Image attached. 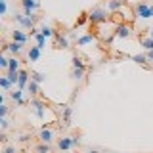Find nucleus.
Listing matches in <instances>:
<instances>
[{
	"mask_svg": "<svg viewBox=\"0 0 153 153\" xmlns=\"http://www.w3.org/2000/svg\"><path fill=\"white\" fill-rule=\"evenodd\" d=\"M38 140H40V143H50L52 140H54V132L50 130V128H42L40 134H38Z\"/></svg>",
	"mask_w": 153,
	"mask_h": 153,
	"instance_id": "nucleus-12",
	"label": "nucleus"
},
{
	"mask_svg": "<svg viewBox=\"0 0 153 153\" xmlns=\"http://www.w3.org/2000/svg\"><path fill=\"white\" fill-rule=\"evenodd\" d=\"M6 115H8V105L0 103V119H6Z\"/></svg>",
	"mask_w": 153,
	"mask_h": 153,
	"instance_id": "nucleus-31",
	"label": "nucleus"
},
{
	"mask_svg": "<svg viewBox=\"0 0 153 153\" xmlns=\"http://www.w3.org/2000/svg\"><path fill=\"white\" fill-rule=\"evenodd\" d=\"M0 130H2V132L8 130V121H6V119H0Z\"/></svg>",
	"mask_w": 153,
	"mask_h": 153,
	"instance_id": "nucleus-33",
	"label": "nucleus"
},
{
	"mask_svg": "<svg viewBox=\"0 0 153 153\" xmlns=\"http://www.w3.org/2000/svg\"><path fill=\"white\" fill-rule=\"evenodd\" d=\"M124 2H126V0H107L105 10H107V12H119V10L124 6Z\"/></svg>",
	"mask_w": 153,
	"mask_h": 153,
	"instance_id": "nucleus-15",
	"label": "nucleus"
},
{
	"mask_svg": "<svg viewBox=\"0 0 153 153\" xmlns=\"http://www.w3.org/2000/svg\"><path fill=\"white\" fill-rule=\"evenodd\" d=\"M0 86L4 88V92H12V86H13V84L10 82V79L4 75V76H0Z\"/></svg>",
	"mask_w": 153,
	"mask_h": 153,
	"instance_id": "nucleus-19",
	"label": "nucleus"
},
{
	"mask_svg": "<svg viewBox=\"0 0 153 153\" xmlns=\"http://www.w3.org/2000/svg\"><path fill=\"white\" fill-rule=\"evenodd\" d=\"M130 59H132V61H136L138 65H142V67H146V69H149V65L146 63V61H149V59H147V56H146V54H136V56H132Z\"/></svg>",
	"mask_w": 153,
	"mask_h": 153,
	"instance_id": "nucleus-17",
	"label": "nucleus"
},
{
	"mask_svg": "<svg viewBox=\"0 0 153 153\" xmlns=\"http://www.w3.org/2000/svg\"><path fill=\"white\" fill-rule=\"evenodd\" d=\"M25 92H29L33 96V98H35V96L38 94V82H35V80H31V82H29V86H27V90Z\"/></svg>",
	"mask_w": 153,
	"mask_h": 153,
	"instance_id": "nucleus-21",
	"label": "nucleus"
},
{
	"mask_svg": "<svg viewBox=\"0 0 153 153\" xmlns=\"http://www.w3.org/2000/svg\"><path fill=\"white\" fill-rule=\"evenodd\" d=\"M149 65H151V67H153V59H149Z\"/></svg>",
	"mask_w": 153,
	"mask_h": 153,
	"instance_id": "nucleus-37",
	"label": "nucleus"
},
{
	"mask_svg": "<svg viewBox=\"0 0 153 153\" xmlns=\"http://www.w3.org/2000/svg\"><path fill=\"white\" fill-rule=\"evenodd\" d=\"M36 153H52L50 143H38V146H36Z\"/></svg>",
	"mask_w": 153,
	"mask_h": 153,
	"instance_id": "nucleus-26",
	"label": "nucleus"
},
{
	"mask_svg": "<svg viewBox=\"0 0 153 153\" xmlns=\"http://www.w3.org/2000/svg\"><path fill=\"white\" fill-rule=\"evenodd\" d=\"M79 143H80V140L76 136H63V138L57 140V149L59 151H69V149H73V147H76Z\"/></svg>",
	"mask_w": 153,
	"mask_h": 153,
	"instance_id": "nucleus-4",
	"label": "nucleus"
},
{
	"mask_svg": "<svg viewBox=\"0 0 153 153\" xmlns=\"http://www.w3.org/2000/svg\"><path fill=\"white\" fill-rule=\"evenodd\" d=\"M29 140H31V134H21V136L17 138L19 143H25V142H29Z\"/></svg>",
	"mask_w": 153,
	"mask_h": 153,
	"instance_id": "nucleus-32",
	"label": "nucleus"
},
{
	"mask_svg": "<svg viewBox=\"0 0 153 153\" xmlns=\"http://www.w3.org/2000/svg\"><path fill=\"white\" fill-rule=\"evenodd\" d=\"M13 19L21 25V29L23 31H33V29L36 27V19H38V16L35 13V16H25V13H16L13 16Z\"/></svg>",
	"mask_w": 153,
	"mask_h": 153,
	"instance_id": "nucleus-2",
	"label": "nucleus"
},
{
	"mask_svg": "<svg viewBox=\"0 0 153 153\" xmlns=\"http://www.w3.org/2000/svg\"><path fill=\"white\" fill-rule=\"evenodd\" d=\"M19 67H21V63H19V59L17 57H10V67H8V71H12V73H19Z\"/></svg>",
	"mask_w": 153,
	"mask_h": 153,
	"instance_id": "nucleus-18",
	"label": "nucleus"
},
{
	"mask_svg": "<svg viewBox=\"0 0 153 153\" xmlns=\"http://www.w3.org/2000/svg\"><path fill=\"white\" fill-rule=\"evenodd\" d=\"M31 107H33V111H35V115L38 119H44V115H46V105L44 102H40V100H36V98H31Z\"/></svg>",
	"mask_w": 153,
	"mask_h": 153,
	"instance_id": "nucleus-5",
	"label": "nucleus"
},
{
	"mask_svg": "<svg viewBox=\"0 0 153 153\" xmlns=\"http://www.w3.org/2000/svg\"><path fill=\"white\" fill-rule=\"evenodd\" d=\"M73 67H76V69H84V63H82V57L80 56H73Z\"/></svg>",
	"mask_w": 153,
	"mask_h": 153,
	"instance_id": "nucleus-28",
	"label": "nucleus"
},
{
	"mask_svg": "<svg viewBox=\"0 0 153 153\" xmlns=\"http://www.w3.org/2000/svg\"><path fill=\"white\" fill-rule=\"evenodd\" d=\"M86 16H88V21L92 25H100V23L107 21V10L105 8H92Z\"/></svg>",
	"mask_w": 153,
	"mask_h": 153,
	"instance_id": "nucleus-3",
	"label": "nucleus"
},
{
	"mask_svg": "<svg viewBox=\"0 0 153 153\" xmlns=\"http://www.w3.org/2000/svg\"><path fill=\"white\" fill-rule=\"evenodd\" d=\"M147 36H149V38H153V27L149 29V35H147Z\"/></svg>",
	"mask_w": 153,
	"mask_h": 153,
	"instance_id": "nucleus-35",
	"label": "nucleus"
},
{
	"mask_svg": "<svg viewBox=\"0 0 153 153\" xmlns=\"http://www.w3.org/2000/svg\"><path fill=\"white\" fill-rule=\"evenodd\" d=\"M29 82H31V75H29V71L21 69V71H19V82H17V88H19V90H27Z\"/></svg>",
	"mask_w": 153,
	"mask_h": 153,
	"instance_id": "nucleus-8",
	"label": "nucleus"
},
{
	"mask_svg": "<svg viewBox=\"0 0 153 153\" xmlns=\"http://www.w3.org/2000/svg\"><path fill=\"white\" fill-rule=\"evenodd\" d=\"M142 46L146 48L147 52H153V38H149V36H143V38H142Z\"/></svg>",
	"mask_w": 153,
	"mask_h": 153,
	"instance_id": "nucleus-24",
	"label": "nucleus"
},
{
	"mask_svg": "<svg viewBox=\"0 0 153 153\" xmlns=\"http://www.w3.org/2000/svg\"><path fill=\"white\" fill-rule=\"evenodd\" d=\"M61 153H69V151H61Z\"/></svg>",
	"mask_w": 153,
	"mask_h": 153,
	"instance_id": "nucleus-38",
	"label": "nucleus"
},
{
	"mask_svg": "<svg viewBox=\"0 0 153 153\" xmlns=\"http://www.w3.org/2000/svg\"><path fill=\"white\" fill-rule=\"evenodd\" d=\"M134 16L140 21H147L153 19V2H138L134 6Z\"/></svg>",
	"mask_w": 153,
	"mask_h": 153,
	"instance_id": "nucleus-1",
	"label": "nucleus"
},
{
	"mask_svg": "<svg viewBox=\"0 0 153 153\" xmlns=\"http://www.w3.org/2000/svg\"><path fill=\"white\" fill-rule=\"evenodd\" d=\"M40 33H42V35H44L46 38L56 36V31H54V29H52L50 25H42V27H40Z\"/></svg>",
	"mask_w": 153,
	"mask_h": 153,
	"instance_id": "nucleus-20",
	"label": "nucleus"
},
{
	"mask_svg": "<svg viewBox=\"0 0 153 153\" xmlns=\"http://www.w3.org/2000/svg\"><path fill=\"white\" fill-rule=\"evenodd\" d=\"M94 40H96V36L92 35V33H86V35H80V36H76L75 44H76V46H86V44H92Z\"/></svg>",
	"mask_w": 153,
	"mask_h": 153,
	"instance_id": "nucleus-10",
	"label": "nucleus"
},
{
	"mask_svg": "<svg viewBox=\"0 0 153 153\" xmlns=\"http://www.w3.org/2000/svg\"><path fill=\"white\" fill-rule=\"evenodd\" d=\"M23 92H25V90H12V92H10V96H12V100L13 102H16L17 105H23V102H25V100H23Z\"/></svg>",
	"mask_w": 153,
	"mask_h": 153,
	"instance_id": "nucleus-16",
	"label": "nucleus"
},
{
	"mask_svg": "<svg viewBox=\"0 0 153 153\" xmlns=\"http://www.w3.org/2000/svg\"><path fill=\"white\" fill-rule=\"evenodd\" d=\"M40 54H42V50L38 46H31V48H29V52H27V57H29L31 63H35V61L40 59Z\"/></svg>",
	"mask_w": 153,
	"mask_h": 153,
	"instance_id": "nucleus-13",
	"label": "nucleus"
},
{
	"mask_svg": "<svg viewBox=\"0 0 153 153\" xmlns=\"http://www.w3.org/2000/svg\"><path fill=\"white\" fill-rule=\"evenodd\" d=\"M35 40H36V46H38V48H40V50H42V48H44V46H46V36H44V35H42V33H40V31H38V33H36V35H35Z\"/></svg>",
	"mask_w": 153,
	"mask_h": 153,
	"instance_id": "nucleus-22",
	"label": "nucleus"
},
{
	"mask_svg": "<svg viewBox=\"0 0 153 153\" xmlns=\"http://www.w3.org/2000/svg\"><path fill=\"white\" fill-rule=\"evenodd\" d=\"M31 80H35V82H44L46 80V73H38V71H35V73H31Z\"/></svg>",
	"mask_w": 153,
	"mask_h": 153,
	"instance_id": "nucleus-23",
	"label": "nucleus"
},
{
	"mask_svg": "<svg viewBox=\"0 0 153 153\" xmlns=\"http://www.w3.org/2000/svg\"><path fill=\"white\" fill-rule=\"evenodd\" d=\"M6 76L10 79V82H12L13 86H17V82H19V73H12V71H8Z\"/></svg>",
	"mask_w": 153,
	"mask_h": 153,
	"instance_id": "nucleus-27",
	"label": "nucleus"
},
{
	"mask_svg": "<svg viewBox=\"0 0 153 153\" xmlns=\"http://www.w3.org/2000/svg\"><path fill=\"white\" fill-rule=\"evenodd\" d=\"M71 76H73L75 80H82L84 79V69H76V67H73V73H71Z\"/></svg>",
	"mask_w": 153,
	"mask_h": 153,
	"instance_id": "nucleus-25",
	"label": "nucleus"
},
{
	"mask_svg": "<svg viewBox=\"0 0 153 153\" xmlns=\"http://www.w3.org/2000/svg\"><path fill=\"white\" fill-rule=\"evenodd\" d=\"M115 36H119V38H128V36H132V27L126 25V23L117 25V29H115Z\"/></svg>",
	"mask_w": 153,
	"mask_h": 153,
	"instance_id": "nucleus-7",
	"label": "nucleus"
},
{
	"mask_svg": "<svg viewBox=\"0 0 153 153\" xmlns=\"http://www.w3.org/2000/svg\"><path fill=\"white\" fill-rule=\"evenodd\" d=\"M88 153H100V151H96V149H90V151H88Z\"/></svg>",
	"mask_w": 153,
	"mask_h": 153,
	"instance_id": "nucleus-36",
	"label": "nucleus"
},
{
	"mask_svg": "<svg viewBox=\"0 0 153 153\" xmlns=\"http://www.w3.org/2000/svg\"><path fill=\"white\" fill-rule=\"evenodd\" d=\"M2 153H17V149H16V146H6Z\"/></svg>",
	"mask_w": 153,
	"mask_h": 153,
	"instance_id": "nucleus-34",
	"label": "nucleus"
},
{
	"mask_svg": "<svg viewBox=\"0 0 153 153\" xmlns=\"http://www.w3.org/2000/svg\"><path fill=\"white\" fill-rule=\"evenodd\" d=\"M21 8L25 16H35L38 10V0H21Z\"/></svg>",
	"mask_w": 153,
	"mask_h": 153,
	"instance_id": "nucleus-6",
	"label": "nucleus"
},
{
	"mask_svg": "<svg viewBox=\"0 0 153 153\" xmlns=\"http://www.w3.org/2000/svg\"><path fill=\"white\" fill-rule=\"evenodd\" d=\"M12 38H13V42H19V44H23V46H25L27 40H29V38H27V33L23 31V29H16V31L12 33Z\"/></svg>",
	"mask_w": 153,
	"mask_h": 153,
	"instance_id": "nucleus-9",
	"label": "nucleus"
},
{
	"mask_svg": "<svg viewBox=\"0 0 153 153\" xmlns=\"http://www.w3.org/2000/svg\"><path fill=\"white\" fill-rule=\"evenodd\" d=\"M56 46L61 48V50H67L69 48V38H67V35H59V33H56Z\"/></svg>",
	"mask_w": 153,
	"mask_h": 153,
	"instance_id": "nucleus-14",
	"label": "nucleus"
},
{
	"mask_svg": "<svg viewBox=\"0 0 153 153\" xmlns=\"http://www.w3.org/2000/svg\"><path fill=\"white\" fill-rule=\"evenodd\" d=\"M12 52V54H13V57H17L19 54H21V52H23V44H19V42H10V44H6V46H4V52Z\"/></svg>",
	"mask_w": 153,
	"mask_h": 153,
	"instance_id": "nucleus-11",
	"label": "nucleus"
},
{
	"mask_svg": "<svg viewBox=\"0 0 153 153\" xmlns=\"http://www.w3.org/2000/svg\"><path fill=\"white\" fill-rule=\"evenodd\" d=\"M71 121V107L69 105H63V123Z\"/></svg>",
	"mask_w": 153,
	"mask_h": 153,
	"instance_id": "nucleus-29",
	"label": "nucleus"
},
{
	"mask_svg": "<svg viewBox=\"0 0 153 153\" xmlns=\"http://www.w3.org/2000/svg\"><path fill=\"white\" fill-rule=\"evenodd\" d=\"M6 12H8V2L0 0V16H6Z\"/></svg>",
	"mask_w": 153,
	"mask_h": 153,
	"instance_id": "nucleus-30",
	"label": "nucleus"
}]
</instances>
